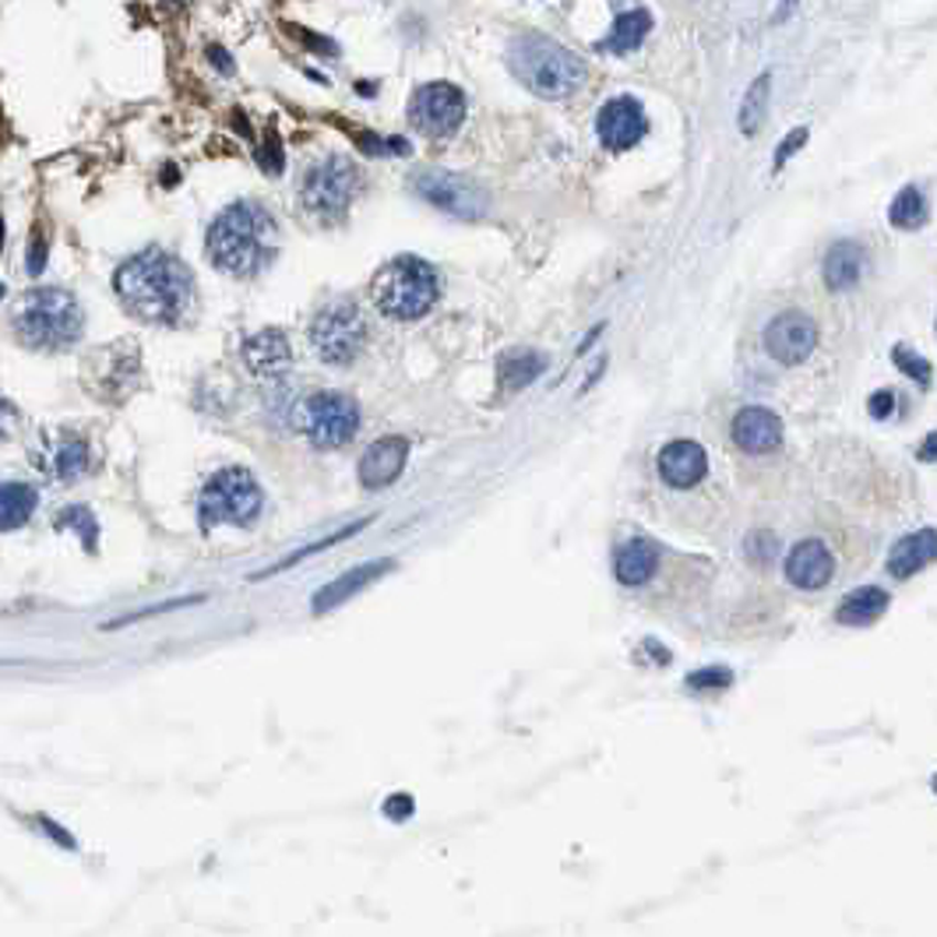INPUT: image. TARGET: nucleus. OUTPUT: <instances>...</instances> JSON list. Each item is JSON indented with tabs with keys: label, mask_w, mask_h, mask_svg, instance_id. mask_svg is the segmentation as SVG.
<instances>
[{
	"label": "nucleus",
	"mask_w": 937,
	"mask_h": 937,
	"mask_svg": "<svg viewBox=\"0 0 937 937\" xmlns=\"http://www.w3.org/2000/svg\"><path fill=\"white\" fill-rule=\"evenodd\" d=\"M114 290L131 317L159 324V329L187 324L197 300V282L191 268L162 247H149L123 261L114 276Z\"/></svg>",
	"instance_id": "nucleus-1"
},
{
	"label": "nucleus",
	"mask_w": 937,
	"mask_h": 937,
	"mask_svg": "<svg viewBox=\"0 0 937 937\" xmlns=\"http://www.w3.org/2000/svg\"><path fill=\"white\" fill-rule=\"evenodd\" d=\"M279 244H282L279 219L261 202H250V197L226 205L212 219L205 237L208 261L233 279L261 276L276 261Z\"/></svg>",
	"instance_id": "nucleus-2"
},
{
	"label": "nucleus",
	"mask_w": 937,
	"mask_h": 937,
	"mask_svg": "<svg viewBox=\"0 0 937 937\" xmlns=\"http://www.w3.org/2000/svg\"><path fill=\"white\" fill-rule=\"evenodd\" d=\"M508 67L532 96L543 99H564L589 78V67L579 53L539 32L515 35L508 43Z\"/></svg>",
	"instance_id": "nucleus-3"
},
{
	"label": "nucleus",
	"mask_w": 937,
	"mask_h": 937,
	"mask_svg": "<svg viewBox=\"0 0 937 937\" xmlns=\"http://www.w3.org/2000/svg\"><path fill=\"white\" fill-rule=\"evenodd\" d=\"M11 332L22 346L40 353L71 349L85 332L82 303L67 290H29L11 311Z\"/></svg>",
	"instance_id": "nucleus-4"
},
{
	"label": "nucleus",
	"mask_w": 937,
	"mask_h": 937,
	"mask_svg": "<svg viewBox=\"0 0 937 937\" xmlns=\"http://www.w3.org/2000/svg\"><path fill=\"white\" fill-rule=\"evenodd\" d=\"M438 297H441V279L434 272V265L412 255L388 261L370 282L374 308L391 321H420L423 314L434 311Z\"/></svg>",
	"instance_id": "nucleus-5"
},
{
	"label": "nucleus",
	"mask_w": 937,
	"mask_h": 937,
	"mask_svg": "<svg viewBox=\"0 0 937 937\" xmlns=\"http://www.w3.org/2000/svg\"><path fill=\"white\" fill-rule=\"evenodd\" d=\"M265 508V491L255 480L250 468L240 465H226L219 468L208 483L202 497H197V518H202V529H215V526H237V529H250L258 521Z\"/></svg>",
	"instance_id": "nucleus-6"
},
{
	"label": "nucleus",
	"mask_w": 937,
	"mask_h": 937,
	"mask_svg": "<svg viewBox=\"0 0 937 937\" xmlns=\"http://www.w3.org/2000/svg\"><path fill=\"white\" fill-rule=\"evenodd\" d=\"M359 170L356 162L346 159V155H324L317 159L314 166L303 173L300 180V205L303 212L311 215V219L332 226V223H342L346 219V212L353 208L356 194H359Z\"/></svg>",
	"instance_id": "nucleus-7"
},
{
	"label": "nucleus",
	"mask_w": 937,
	"mask_h": 937,
	"mask_svg": "<svg viewBox=\"0 0 937 937\" xmlns=\"http://www.w3.org/2000/svg\"><path fill=\"white\" fill-rule=\"evenodd\" d=\"M367 342V321L356 300H332L311 321L314 356L329 367H346Z\"/></svg>",
	"instance_id": "nucleus-8"
},
{
	"label": "nucleus",
	"mask_w": 937,
	"mask_h": 937,
	"mask_svg": "<svg viewBox=\"0 0 937 937\" xmlns=\"http://www.w3.org/2000/svg\"><path fill=\"white\" fill-rule=\"evenodd\" d=\"M293 423L314 448L332 452L359 434V406L342 391H314L297 406Z\"/></svg>",
	"instance_id": "nucleus-9"
},
{
	"label": "nucleus",
	"mask_w": 937,
	"mask_h": 937,
	"mask_svg": "<svg viewBox=\"0 0 937 937\" xmlns=\"http://www.w3.org/2000/svg\"><path fill=\"white\" fill-rule=\"evenodd\" d=\"M141 381V353L134 342H114V346H99L85 364V385L96 399L120 406L131 399Z\"/></svg>",
	"instance_id": "nucleus-10"
},
{
	"label": "nucleus",
	"mask_w": 937,
	"mask_h": 937,
	"mask_svg": "<svg viewBox=\"0 0 937 937\" xmlns=\"http://www.w3.org/2000/svg\"><path fill=\"white\" fill-rule=\"evenodd\" d=\"M406 114L423 138H452L465 120V96L452 82H427L412 93Z\"/></svg>",
	"instance_id": "nucleus-11"
},
{
	"label": "nucleus",
	"mask_w": 937,
	"mask_h": 937,
	"mask_svg": "<svg viewBox=\"0 0 937 937\" xmlns=\"http://www.w3.org/2000/svg\"><path fill=\"white\" fill-rule=\"evenodd\" d=\"M412 191L434 208L455 215V219H483L491 208V197L468 176L448 173V170H423L412 176Z\"/></svg>",
	"instance_id": "nucleus-12"
},
{
	"label": "nucleus",
	"mask_w": 937,
	"mask_h": 937,
	"mask_svg": "<svg viewBox=\"0 0 937 937\" xmlns=\"http://www.w3.org/2000/svg\"><path fill=\"white\" fill-rule=\"evenodd\" d=\"M765 349L783 367H797L818 349V324L800 311H783L765 329Z\"/></svg>",
	"instance_id": "nucleus-13"
},
{
	"label": "nucleus",
	"mask_w": 937,
	"mask_h": 937,
	"mask_svg": "<svg viewBox=\"0 0 937 937\" xmlns=\"http://www.w3.org/2000/svg\"><path fill=\"white\" fill-rule=\"evenodd\" d=\"M596 134L610 152H627L635 149L638 141L648 134V120L645 110L635 96H617L600 106L596 117Z\"/></svg>",
	"instance_id": "nucleus-14"
},
{
	"label": "nucleus",
	"mask_w": 937,
	"mask_h": 937,
	"mask_svg": "<svg viewBox=\"0 0 937 937\" xmlns=\"http://www.w3.org/2000/svg\"><path fill=\"white\" fill-rule=\"evenodd\" d=\"M40 468L50 480H61V483H75L88 476L93 473V448H88V438L78 434V430H57V434H50L46 448L40 452Z\"/></svg>",
	"instance_id": "nucleus-15"
},
{
	"label": "nucleus",
	"mask_w": 937,
	"mask_h": 937,
	"mask_svg": "<svg viewBox=\"0 0 937 937\" xmlns=\"http://www.w3.org/2000/svg\"><path fill=\"white\" fill-rule=\"evenodd\" d=\"M244 367L258 377V381H282L293 367L290 338L279 329H265L258 335L244 338Z\"/></svg>",
	"instance_id": "nucleus-16"
},
{
	"label": "nucleus",
	"mask_w": 937,
	"mask_h": 937,
	"mask_svg": "<svg viewBox=\"0 0 937 937\" xmlns=\"http://www.w3.org/2000/svg\"><path fill=\"white\" fill-rule=\"evenodd\" d=\"M733 444L747 455L776 452L783 444V420L765 406H747L733 417Z\"/></svg>",
	"instance_id": "nucleus-17"
},
{
	"label": "nucleus",
	"mask_w": 937,
	"mask_h": 937,
	"mask_svg": "<svg viewBox=\"0 0 937 937\" xmlns=\"http://www.w3.org/2000/svg\"><path fill=\"white\" fill-rule=\"evenodd\" d=\"M406 459H409V441L406 438L374 441L364 452V459H359V468H356V476H359V483H364V491H385V486H391L395 480L402 476Z\"/></svg>",
	"instance_id": "nucleus-18"
},
{
	"label": "nucleus",
	"mask_w": 937,
	"mask_h": 937,
	"mask_svg": "<svg viewBox=\"0 0 937 937\" xmlns=\"http://www.w3.org/2000/svg\"><path fill=\"white\" fill-rule=\"evenodd\" d=\"M706 473H709V455L698 441L677 438L659 452V476L674 491H691V486L706 480Z\"/></svg>",
	"instance_id": "nucleus-19"
},
{
	"label": "nucleus",
	"mask_w": 937,
	"mask_h": 937,
	"mask_svg": "<svg viewBox=\"0 0 937 937\" xmlns=\"http://www.w3.org/2000/svg\"><path fill=\"white\" fill-rule=\"evenodd\" d=\"M832 574H836V561L821 539H800V543L786 553V579L789 585H797L804 592L825 589L832 582Z\"/></svg>",
	"instance_id": "nucleus-20"
},
{
	"label": "nucleus",
	"mask_w": 937,
	"mask_h": 937,
	"mask_svg": "<svg viewBox=\"0 0 937 937\" xmlns=\"http://www.w3.org/2000/svg\"><path fill=\"white\" fill-rule=\"evenodd\" d=\"M388 571H395V561H388V557H381V561H367L359 564L346 574H338L335 582H329L324 589L314 592V614H329V610H338L342 603H349L353 596H359L367 585H374L377 579H385Z\"/></svg>",
	"instance_id": "nucleus-21"
},
{
	"label": "nucleus",
	"mask_w": 937,
	"mask_h": 937,
	"mask_svg": "<svg viewBox=\"0 0 937 937\" xmlns=\"http://www.w3.org/2000/svg\"><path fill=\"white\" fill-rule=\"evenodd\" d=\"M937 561V529H916L903 536L888 553V574L892 579H913L916 571Z\"/></svg>",
	"instance_id": "nucleus-22"
},
{
	"label": "nucleus",
	"mask_w": 937,
	"mask_h": 937,
	"mask_svg": "<svg viewBox=\"0 0 937 937\" xmlns=\"http://www.w3.org/2000/svg\"><path fill=\"white\" fill-rule=\"evenodd\" d=\"M863 265H868V258H863V247H860V244H853V240L832 244V247H828V255H825V265H821L825 286H828L832 293L853 290V286L860 282V276H863Z\"/></svg>",
	"instance_id": "nucleus-23"
},
{
	"label": "nucleus",
	"mask_w": 937,
	"mask_h": 937,
	"mask_svg": "<svg viewBox=\"0 0 937 937\" xmlns=\"http://www.w3.org/2000/svg\"><path fill=\"white\" fill-rule=\"evenodd\" d=\"M888 610V592L877 585H860L853 592H846L836 606V621L842 627H871L877 617H885Z\"/></svg>",
	"instance_id": "nucleus-24"
},
{
	"label": "nucleus",
	"mask_w": 937,
	"mask_h": 937,
	"mask_svg": "<svg viewBox=\"0 0 937 937\" xmlns=\"http://www.w3.org/2000/svg\"><path fill=\"white\" fill-rule=\"evenodd\" d=\"M656 564H659V553L648 539H627L614 557V574H617L621 585L635 589V585H645L648 579H653Z\"/></svg>",
	"instance_id": "nucleus-25"
},
{
	"label": "nucleus",
	"mask_w": 937,
	"mask_h": 937,
	"mask_svg": "<svg viewBox=\"0 0 937 937\" xmlns=\"http://www.w3.org/2000/svg\"><path fill=\"white\" fill-rule=\"evenodd\" d=\"M35 504H40V494L29 483H0V532L22 529Z\"/></svg>",
	"instance_id": "nucleus-26"
},
{
	"label": "nucleus",
	"mask_w": 937,
	"mask_h": 937,
	"mask_svg": "<svg viewBox=\"0 0 937 937\" xmlns=\"http://www.w3.org/2000/svg\"><path fill=\"white\" fill-rule=\"evenodd\" d=\"M543 370H547V359L539 356L536 349H515L508 356H500V364H497V377H500V385L508 391L529 388Z\"/></svg>",
	"instance_id": "nucleus-27"
},
{
	"label": "nucleus",
	"mask_w": 937,
	"mask_h": 937,
	"mask_svg": "<svg viewBox=\"0 0 937 937\" xmlns=\"http://www.w3.org/2000/svg\"><path fill=\"white\" fill-rule=\"evenodd\" d=\"M648 29H653V14L642 11V8H638V11H627V14H621L617 22H614V29H610V35L600 43V50H606V53H631V50H638V46L645 43Z\"/></svg>",
	"instance_id": "nucleus-28"
},
{
	"label": "nucleus",
	"mask_w": 937,
	"mask_h": 937,
	"mask_svg": "<svg viewBox=\"0 0 937 937\" xmlns=\"http://www.w3.org/2000/svg\"><path fill=\"white\" fill-rule=\"evenodd\" d=\"M768 96H772V75H758L751 82L747 93H744V99H741V114H736V123H741V131L747 138L758 134L762 120L768 114Z\"/></svg>",
	"instance_id": "nucleus-29"
},
{
	"label": "nucleus",
	"mask_w": 937,
	"mask_h": 937,
	"mask_svg": "<svg viewBox=\"0 0 937 937\" xmlns=\"http://www.w3.org/2000/svg\"><path fill=\"white\" fill-rule=\"evenodd\" d=\"M888 223L895 229H920L927 223V202L920 187H903L895 194V202L888 208Z\"/></svg>",
	"instance_id": "nucleus-30"
},
{
	"label": "nucleus",
	"mask_w": 937,
	"mask_h": 937,
	"mask_svg": "<svg viewBox=\"0 0 937 937\" xmlns=\"http://www.w3.org/2000/svg\"><path fill=\"white\" fill-rule=\"evenodd\" d=\"M733 683V670L730 666H701V670L683 677V688L694 691V694H706V691H726Z\"/></svg>",
	"instance_id": "nucleus-31"
},
{
	"label": "nucleus",
	"mask_w": 937,
	"mask_h": 937,
	"mask_svg": "<svg viewBox=\"0 0 937 937\" xmlns=\"http://www.w3.org/2000/svg\"><path fill=\"white\" fill-rule=\"evenodd\" d=\"M57 526H61V529H71L88 550H96V543H99V526H96V518H93V511H88V508H67V511L61 515Z\"/></svg>",
	"instance_id": "nucleus-32"
},
{
	"label": "nucleus",
	"mask_w": 937,
	"mask_h": 937,
	"mask_svg": "<svg viewBox=\"0 0 937 937\" xmlns=\"http://www.w3.org/2000/svg\"><path fill=\"white\" fill-rule=\"evenodd\" d=\"M892 364L903 370V374H909L916 385L920 388H930V359H924L920 353L916 349H909V346H895L892 349Z\"/></svg>",
	"instance_id": "nucleus-33"
},
{
	"label": "nucleus",
	"mask_w": 937,
	"mask_h": 937,
	"mask_svg": "<svg viewBox=\"0 0 937 937\" xmlns=\"http://www.w3.org/2000/svg\"><path fill=\"white\" fill-rule=\"evenodd\" d=\"M258 162H261V170L268 173V176H276V173H282V146L276 138H268L265 146L258 149Z\"/></svg>",
	"instance_id": "nucleus-34"
},
{
	"label": "nucleus",
	"mask_w": 937,
	"mask_h": 937,
	"mask_svg": "<svg viewBox=\"0 0 937 937\" xmlns=\"http://www.w3.org/2000/svg\"><path fill=\"white\" fill-rule=\"evenodd\" d=\"M892 409H895V391H892V388H881V391H874L871 399H868L871 420H888Z\"/></svg>",
	"instance_id": "nucleus-35"
},
{
	"label": "nucleus",
	"mask_w": 937,
	"mask_h": 937,
	"mask_svg": "<svg viewBox=\"0 0 937 937\" xmlns=\"http://www.w3.org/2000/svg\"><path fill=\"white\" fill-rule=\"evenodd\" d=\"M804 141H807V128H797V131H789V134L783 138V146H779V152H776V173L786 166V159H789L793 152L804 149Z\"/></svg>",
	"instance_id": "nucleus-36"
},
{
	"label": "nucleus",
	"mask_w": 937,
	"mask_h": 937,
	"mask_svg": "<svg viewBox=\"0 0 937 937\" xmlns=\"http://www.w3.org/2000/svg\"><path fill=\"white\" fill-rule=\"evenodd\" d=\"M765 543V532H754L751 539H747V557L754 564H768L772 561V553H776V539H772L768 547H762Z\"/></svg>",
	"instance_id": "nucleus-37"
},
{
	"label": "nucleus",
	"mask_w": 937,
	"mask_h": 937,
	"mask_svg": "<svg viewBox=\"0 0 937 937\" xmlns=\"http://www.w3.org/2000/svg\"><path fill=\"white\" fill-rule=\"evenodd\" d=\"M385 815H388L391 821H406V818L412 815V797H409V793H395V797H388Z\"/></svg>",
	"instance_id": "nucleus-38"
},
{
	"label": "nucleus",
	"mask_w": 937,
	"mask_h": 937,
	"mask_svg": "<svg viewBox=\"0 0 937 937\" xmlns=\"http://www.w3.org/2000/svg\"><path fill=\"white\" fill-rule=\"evenodd\" d=\"M14 423H18V409H14L11 399H4V395H0V441L11 438Z\"/></svg>",
	"instance_id": "nucleus-39"
},
{
	"label": "nucleus",
	"mask_w": 937,
	"mask_h": 937,
	"mask_svg": "<svg viewBox=\"0 0 937 937\" xmlns=\"http://www.w3.org/2000/svg\"><path fill=\"white\" fill-rule=\"evenodd\" d=\"M25 265H29V272H32V276H40V272H43V265H46V240H43V237H35V240H32Z\"/></svg>",
	"instance_id": "nucleus-40"
},
{
	"label": "nucleus",
	"mask_w": 937,
	"mask_h": 937,
	"mask_svg": "<svg viewBox=\"0 0 937 937\" xmlns=\"http://www.w3.org/2000/svg\"><path fill=\"white\" fill-rule=\"evenodd\" d=\"M40 825H43V832H46L50 839H57L61 846H67V850H75V839L64 836V832H61V825H53L50 818H40Z\"/></svg>",
	"instance_id": "nucleus-41"
},
{
	"label": "nucleus",
	"mask_w": 937,
	"mask_h": 937,
	"mask_svg": "<svg viewBox=\"0 0 937 937\" xmlns=\"http://www.w3.org/2000/svg\"><path fill=\"white\" fill-rule=\"evenodd\" d=\"M916 459H920V462H937V430H934V434H927V441L916 448Z\"/></svg>",
	"instance_id": "nucleus-42"
},
{
	"label": "nucleus",
	"mask_w": 937,
	"mask_h": 937,
	"mask_svg": "<svg viewBox=\"0 0 937 937\" xmlns=\"http://www.w3.org/2000/svg\"><path fill=\"white\" fill-rule=\"evenodd\" d=\"M208 57H212V64L219 67V71H226V75H233V61H229V53H226V50L208 46Z\"/></svg>",
	"instance_id": "nucleus-43"
},
{
	"label": "nucleus",
	"mask_w": 937,
	"mask_h": 937,
	"mask_svg": "<svg viewBox=\"0 0 937 937\" xmlns=\"http://www.w3.org/2000/svg\"><path fill=\"white\" fill-rule=\"evenodd\" d=\"M793 8H797V0H783V8H779V14H776V22H786V18L793 14Z\"/></svg>",
	"instance_id": "nucleus-44"
},
{
	"label": "nucleus",
	"mask_w": 937,
	"mask_h": 937,
	"mask_svg": "<svg viewBox=\"0 0 937 937\" xmlns=\"http://www.w3.org/2000/svg\"><path fill=\"white\" fill-rule=\"evenodd\" d=\"M930 789H934V793H937V776H934V779H930Z\"/></svg>",
	"instance_id": "nucleus-45"
}]
</instances>
